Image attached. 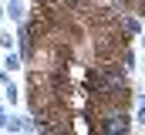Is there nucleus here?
<instances>
[{
  "instance_id": "nucleus-1",
  "label": "nucleus",
  "mask_w": 145,
  "mask_h": 135,
  "mask_svg": "<svg viewBox=\"0 0 145 135\" xmlns=\"http://www.w3.org/2000/svg\"><path fill=\"white\" fill-rule=\"evenodd\" d=\"M7 14H10V17H24V3H20V0H10Z\"/></svg>"
},
{
  "instance_id": "nucleus-2",
  "label": "nucleus",
  "mask_w": 145,
  "mask_h": 135,
  "mask_svg": "<svg viewBox=\"0 0 145 135\" xmlns=\"http://www.w3.org/2000/svg\"><path fill=\"white\" fill-rule=\"evenodd\" d=\"M17 64H20V54H7V64H3V68H10V71H14Z\"/></svg>"
},
{
  "instance_id": "nucleus-3",
  "label": "nucleus",
  "mask_w": 145,
  "mask_h": 135,
  "mask_svg": "<svg viewBox=\"0 0 145 135\" xmlns=\"http://www.w3.org/2000/svg\"><path fill=\"white\" fill-rule=\"evenodd\" d=\"M7 101H10V105L17 101V88H14V85H7Z\"/></svg>"
}]
</instances>
